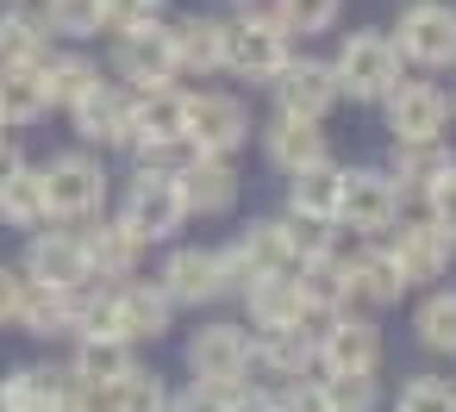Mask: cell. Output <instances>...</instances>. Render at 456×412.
<instances>
[{"instance_id": "ffe728a7", "label": "cell", "mask_w": 456, "mask_h": 412, "mask_svg": "<svg viewBox=\"0 0 456 412\" xmlns=\"http://www.w3.org/2000/svg\"><path fill=\"white\" fill-rule=\"evenodd\" d=\"M344 275H350V306H400L412 287L400 281V263H394V250L381 244V238H362L350 256H344Z\"/></svg>"}, {"instance_id": "5b68a950", "label": "cell", "mask_w": 456, "mask_h": 412, "mask_svg": "<svg viewBox=\"0 0 456 412\" xmlns=\"http://www.w3.org/2000/svg\"><path fill=\"white\" fill-rule=\"evenodd\" d=\"M144 250L151 244H169L182 225H188V213H182V188H175V175H157V169H138L132 182H126V194H119V213H113Z\"/></svg>"}, {"instance_id": "8fae6325", "label": "cell", "mask_w": 456, "mask_h": 412, "mask_svg": "<svg viewBox=\"0 0 456 412\" xmlns=\"http://www.w3.org/2000/svg\"><path fill=\"white\" fill-rule=\"evenodd\" d=\"M313 350H319V375H375L387 343H381V325L369 312H338L319 325Z\"/></svg>"}, {"instance_id": "7bdbcfd3", "label": "cell", "mask_w": 456, "mask_h": 412, "mask_svg": "<svg viewBox=\"0 0 456 412\" xmlns=\"http://www.w3.org/2000/svg\"><path fill=\"white\" fill-rule=\"evenodd\" d=\"M425 219H431L450 244H456V169H444V175L425 188Z\"/></svg>"}, {"instance_id": "d590c367", "label": "cell", "mask_w": 456, "mask_h": 412, "mask_svg": "<svg viewBox=\"0 0 456 412\" xmlns=\"http://www.w3.org/2000/svg\"><path fill=\"white\" fill-rule=\"evenodd\" d=\"M0 225H13V231L51 225V219H45V188H38V169H32V163H26L7 188H0Z\"/></svg>"}, {"instance_id": "7dc6e473", "label": "cell", "mask_w": 456, "mask_h": 412, "mask_svg": "<svg viewBox=\"0 0 456 412\" xmlns=\"http://www.w3.org/2000/svg\"><path fill=\"white\" fill-rule=\"evenodd\" d=\"M232 7H238V13H256V0H232Z\"/></svg>"}, {"instance_id": "2e32d148", "label": "cell", "mask_w": 456, "mask_h": 412, "mask_svg": "<svg viewBox=\"0 0 456 412\" xmlns=\"http://www.w3.org/2000/svg\"><path fill=\"white\" fill-rule=\"evenodd\" d=\"M113 69H119V82H132L138 94L169 88V82H175V44H169V26L157 20V26H144V32H126V38L113 44Z\"/></svg>"}, {"instance_id": "ee69618b", "label": "cell", "mask_w": 456, "mask_h": 412, "mask_svg": "<svg viewBox=\"0 0 456 412\" xmlns=\"http://www.w3.org/2000/svg\"><path fill=\"white\" fill-rule=\"evenodd\" d=\"M169 412H238V393H225V387H200V381H188L182 393H169Z\"/></svg>"}, {"instance_id": "7c38bea8", "label": "cell", "mask_w": 456, "mask_h": 412, "mask_svg": "<svg viewBox=\"0 0 456 412\" xmlns=\"http://www.w3.org/2000/svg\"><path fill=\"white\" fill-rule=\"evenodd\" d=\"M269 88H275V113H281V119H306V125H325L331 107L344 101L331 63H319V57H294Z\"/></svg>"}, {"instance_id": "4fadbf2b", "label": "cell", "mask_w": 456, "mask_h": 412, "mask_svg": "<svg viewBox=\"0 0 456 412\" xmlns=\"http://www.w3.org/2000/svg\"><path fill=\"white\" fill-rule=\"evenodd\" d=\"M381 107H387V132H394V144H444L450 94H444L437 82H400Z\"/></svg>"}, {"instance_id": "836d02e7", "label": "cell", "mask_w": 456, "mask_h": 412, "mask_svg": "<svg viewBox=\"0 0 456 412\" xmlns=\"http://www.w3.org/2000/svg\"><path fill=\"white\" fill-rule=\"evenodd\" d=\"M412 331H419L425 350L456 356V287H431V294L419 300V312H412Z\"/></svg>"}, {"instance_id": "d6986e66", "label": "cell", "mask_w": 456, "mask_h": 412, "mask_svg": "<svg viewBox=\"0 0 456 412\" xmlns=\"http://www.w3.org/2000/svg\"><path fill=\"white\" fill-rule=\"evenodd\" d=\"M188 144V94L182 88H157V94H132V157Z\"/></svg>"}, {"instance_id": "60d3db41", "label": "cell", "mask_w": 456, "mask_h": 412, "mask_svg": "<svg viewBox=\"0 0 456 412\" xmlns=\"http://www.w3.org/2000/svg\"><path fill=\"white\" fill-rule=\"evenodd\" d=\"M394 412H456V381H444V375H412V381H400Z\"/></svg>"}, {"instance_id": "4dcf8cb0", "label": "cell", "mask_w": 456, "mask_h": 412, "mask_svg": "<svg viewBox=\"0 0 456 412\" xmlns=\"http://www.w3.org/2000/svg\"><path fill=\"white\" fill-rule=\"evenodd\" d=\"M444 169H456L450 144H394V157H387V182L400 194H425Z\"/></svg>"}, {"instance_id": "ba28073f", "label": "cell", "mask_w": 456, "mask_h": 412, "mask_svg": "<svg viewBox=\"0 0 456 412\" xmlns=\"http://www.w3.org/2000/svg\"><path fill=\"white\" fill-rule=\"evenodd\" d=\"M13 269L26 275V287H51V294H82V287H94V281H88V263H82V244H76V231H63V225L26 231V256H20Z\"/></svg>"}, {"instance_id": "74e56055", "label": "cell", "mask_w": 456, "mask_h": 412, "mask_svg": "<svg viewBox=\"0 0 456 412\" xmlns=\"http://www.w3.org/2000/svg\"><path fill=\"white\" fill-rule=\"evenodd\" d=\"M325 412H381V381L375 375H319Z\"/></svg>"}, {"instance_id": "b9f144b4", "label": "cell", "mask_w": 456, "mask_h": 412, "mask_svg": "<svg viewBox=\"0 0 456 412\" xmlns=\"http://www.w3.org/2000/svg\"><path fill=\"white\" fill-rule=\"evenodd\" d=\"M163 20V0H101V32L126 38V32H144Z\"/></svg>"}, {"instance_id": "c3c4849f", "label": "cell", "mask_w": 456, "mask_h": 412, "mask_svg": "<svg viewBox=\"0 0 456 412\" xmlns=\"http://www.w3.org/2000/svg\"><path fill=\"white\" fill-rule=\"evenodd\" d=\"M450 107H456V101H450Z\"/></svg>"}, {"instance_id": "f1b7e54d", "label": "cell", "mask_w": 456, "mask_h": 412, "mask_svg": "<svg viewBox=\"0 0 456 412\" xmlns=\"http://www.w3.org/2000/svg\"><path fill=\"white\" fill-rule=\"evenodd\" d=\"M45 113H51V94H45V76L32 63L0 69V132L7 125H38Z\"/></svg>"}, {"instance_id": "277c9868", "label": "cell", "mask_w": 456, "mask_h": 412, "mask_svg": "<svg viewBox=\"0 0 456 412\" xmlns=\"http://www.w3.org/2000/svg\"><path fill=\"white\" fill-rule=\"evenodd\" d=\"M288 63H294V38H288L269 13H238V20H225L219 69H232L238 82H275Z\"/></svg>"}, {"instance_id": "52a82bcc", "label": "cell", "mask_w": 456, "mask_h": 412, "mask_svg": "<svg viewBox=\"0 0 456 412\" xmlns=\"http://www.w3.org/2000/svg\"><path fill=\"white\" fill-rule=\"evenodd\" d=\"M400 188L387 182V169H344L338 182V225L356 238H387L400 225Z\"/></svg>"}, {"instance_id": "ab89813d", "label": "cell", "mask_w": 456, "mask_h": 412, "mask_svg": "<svg viewBox=\"0 0 456 412\" xmlns=\"http://www.w3.org/2000/svg\"><path fill=\"white\" fill-rule=\"evenodd\" d=\"M45 32L63 38H101V0H45Z\"/></svg>"}, {"instance_id": "603a6c76", "label": "cell", "mask_w": 456, "mask_h": 412, "mask_svg": "<svg viewBox=\"0 0 456 412\" xmlns=\"http://www.w3.org/2000/svg\"><path fill=\"white\" fill-rule=\"evenodd\" d=\"M232 250H238V263H244L250 281H288V275L300 269V263H294V244H288V219H250ZM250 281H244V287H250Z\"/></svg>"}, {"instance_id": "ac0fdd59", "label": "cell", "mask_w": 456, "mask_h": 412, "mask_svg": "<svg viewBox=\"0 0 456 412\" xmlns=\"http://www.w3.org/2000/svg\"><path fill=\"white\" fill-rule=\"evenodd\" d=\"M76 244H82V263H88V281H132L138 269H144V244L119 225V219H88L82 231H76Z\"/></svg>"}, {"instance_id": "4316f807", "label": "cell", "mask_w": 456, "mask_h": 412, "mask_svg": "<svg viewBox=\"0 0 456 412\" xmlns=\"http://www.w3.org/2000/svg\"><path fill=\"white\" fill-rule=\"evenodd\" d=\"M169 44H175V76H219V51H225V20H182L169 26Z\"/></svg>"}, {"instance_id": "9c48e42d", "label": "cell", "mask_w": 456, "mask_h": 412, "mask_svg": "<svg viewBox=\"0 0 456 412\" xmlns=\"http://www.w3.org/2000/svg\"><path fill=\"white\" fill-rule=\"evenodd\" d=\"M188 375H194L200 387H225V393H238V387L250 381V331L232 325V319L200 325V331L188 337Z\"/></svg>"}, {"instance_id": "8992f818", "label": "cell", "mask_w": 456, "mask_h": 412, "mask_svg": "<svg viewBox=\"0 0 456 412\" xmlns=\"http://www.w3.org/2000/svg\"><path fill=\"white\" fill-rule=\"evenodd\" d=\"M394 32H400V38H394L400 63L456 69V7H450V0H406Z\"/></svg>"}, {"instance_id": "44dd1931", "label": "cell", "mask_w": 456, "mask_h": 412, "mask_svg": "<svg viewBox=\"0 0 456 412\" xmlns=\"http://www.w3.org/2000/svg\"><path fill=\"white\" fill-rule=\"evenodd\" d=\"M175 188H182V213H188V219H225V213L238 206V194H244L238 169L219 163V157H194V163L175 175Z\"/></svg>"}, {"instance_id": "5bb4252c", "label": "cell", "mask_w": 456, "mask_h": 412, "mask_svg": "<svg viewBox=\"0 0 456 412\" xmlns=\"http://www.w3.org/2000/svg\"><path fill=\"white\" fill-rule=\"evenodd\" d=\"M250 387H294V381H313L319 375V350H313V331L294 325V331H263L250 337Z\"/></svg>"}, {"instance_id": "8d00e7d4", "label": "cell", "mask_w": 456, "mask_h": 412, "mask_svg": "<svg viewBox=\"0 0 456 412\" xmlns=\"http://www.w3.org/2000/svg\"><path fill=\"white\" fill-rule=\"evenodd\" d=\"M107 412H169V387H163V375H151V368L138 362L126 381L107 387Z\"/></svg>"}, {"instance_id": "d4e9b609", "label": "cell", "mask_w": 456, "mask_h": 412, "mask_svg": "<svg viewBox=\"0 0 456 412\" xmlns=\"http://www.w3.org/2000/svg\"><path fill=\"white\" fill-rule=\"evenodd\" d=\"M69 368H57V362H20L7 381H0V406L7 412H63V400H69Z\"/></svg>"}, {"instance_id": "9a60e30c", "label": "cell", "mask_w": 456, "mask_h": 412, "mask_svg": "<svg viewBox=\"0 0 456 412\" xmlns=\"http://www.w3.org/2000/svg\"><path fill=\"white\" fill-rule=\"evenodd\" d=\"M387 250H394L406 287H431V281H444V275H450V256H456V244H450L425 213H419V219H400V225L387 231Z\"/></svg>"}, {"instance_id": "bcb514c9", "label": "cell", "mask_w": 456, "mask_h": 412, "mask_svg": "<svg viewBox=\"0 0 456 412\" xmlns=\"http://www.w3.org/2000/svg\"><path fill=\"white\" fill-rule=\"evenodd\" d=\"M26 169V157H20V144H7V138H0V188H7L13 175Z\"/></svg>"}, {"instance_id": "d6a6232c", "label": "cell", "mask_w": 456, "mask_h": 412, "mask_svg": "<svg viewBox=\"0 0 456 412\" xmlns=\"http://www.w3.org/2000/svg\"><path fill=\"white\" fill-rule=\"evenodd\" d=\"M51 57V32H45V20L38 13H26V7H7L0 13V69H13V63H45Z\"/></svg>"}, {"instance_id": "7402d4cb", "label": "cell", "mask_w": 456, "mask_h": 412, "mask_svg": "<svg viewBox=\"0 0 456 412\" xmlns=\"http://www.w3.org/2000/svg\"><path fill=\"white\" fill-rule=\"evenodd\" d=\"M113 306H119V337H126V343H157V337L175 325L169 294H163L157 281H144V275L119 281V287H113Z\"/></svg>"}, {"instance_id": "f35d334b", "label": "cell", "mask_w": 456, "mask_h": 412, "mask_svg": "<svg viewBox=\"0 0 456 412\" xmlns=\"http://www.w3.org/2000/svg\"><path fill=\"white\" fill-rule=\"evenodd\" d=\"M338 7H344V0H275V7H269V20L294 38H313V32H331L338 26Z\"/></svg>"}, {"instance_id": "cb8c5ba5", "label": "cell", "mask_w": 456, "mask_h": 412, "mask_svg": "<svg viewBox=\"0 0 456 412\" xmlns=\"http://www.w3.org/2000/svg\"><path fill=\"white\" fill-rule=\"evenodd\" d=\"M263 157L281 169V175H300V169H313V163H331V138H325V125H306V119H269L263 125Z\"/></svg>"}, {"instance_id": "e0dca14e", "label": "cell", "mask_w": 456, "mask_h": 412, "mask_svg": "<svg viewBox=\"0 0 456 412\" xmlns=\"http://www.w3.org/2000/svg\"><path fill=\"white\" fill-rule=\"evenodd\" d=\"M69 125L82 144H101V150H126L132 144V94L119 82H94L76 107H69Z\"/></svg>"}, {"instance_id": "484cf974", "label": "cell", "mask_w": 456, "mask_h": 412, "mask_svg": "<svg viewBox=\"0 0 456 412\" xmlns=\"http://www.w3.org/2000/svg\"><path fill=\"white\" fill-rule=\"evenodd\" d=\"M338 182H344V163H313V169L288 175V219L338 225Z\"/></svg>"}, {"instance_id": "3957f363", "label": "cell", "mask_w": 456, "mask_h": 412, "mask_svg": "<svg viewBox=\"0 0 456 412\" xmlns=\"http://www.w3.org/2000/svg\"><path fill=\"white\" fill-rule=\"evenodd\" d=\"M157 287L169 294L175 312H182V306L200 312V306L238 294V275H232L225 250H213V244H175V250L163 256V269H157Z\"/></svg>"}, {"instance_id": "f546056e", "label": "cell", "mask_w": 456, "mask_h": 412, "mask_svg": "<svg viewBox=\"0 0 456 412\" xmlns=\"http://www.w3.org/2000/svg\"><path fill=\"white\" fill-rule=\"evenodd\" d=\"M244 312H250V331H256V337H263V331H294V325H306V319H300L294 275H288V281H250V287H244Z\"/></svg>"}, {"instance_id": "6da1fadb", "label": "cell", "mask_w": 456, "mask_h": 412, "mask_svg": "<svg viewBox=\"0 0 456 412\" xmlns=\"http://www.w3.org/2000/svg\"><path fill=\"white\" fill-rule=\"evenodd\" d=\"M45 188V219L51 225H88L107 213V163L94 150H63L38 169Z\"/></svg>"}, {"instance_id": "83f0119b", "label": "cell", "mask_w": 456, "mask_h": 412, "mask_svg": "<svg viewBox=\"0 0 456 412\" xmlns=\"http://www.w3.org/2000/svg\"><path fill=\"white\" fill-rule=\"evenodd\" d=\"M132 368H138V356H132V343H119V337H82L76 356H69V381H82V387H94V393H107L113 381H126Z\"/></svg>"}, {"instance_id": "7a4b0ae2", "label": "cell", "mask_w": 456, "mask_h": 412, "mask_svg": "<svg viewBox=\"0 0 456 412\" xmlns=\"http://www.w3.org/2000/svg\"><path fill=\"white\" fill-rule=\"evenodd\" d=\"M331 76H338V94H350V101H387L406 82V63L387 32H350L331 57Z\"/></svg>"}, {"instance_id": "e575fe53", "label": "cell", "mask_w": 456, "mask_h": 412, "mask_svg": "<svg viewBox=\"0 0 456 412\" xmlns=\"http://www.w3.org/2000/svg\"><path fill=\"white\" fill-rule=\"evenodd\" d=\"M38 76H45V94H51V107H76L94 82H101V69L82 57V51H69V57H45L38 63Z\"/></svg>"}, {"instance_id": "30bf717a", "label": "cell", "mask_w": 456, "mask_h": 412, "mask_svg": "<svg viewBox=\"0 0 456 412\" xmlns=\"http://www.w3.org/2000/svg\"><path fill=\"white\" fill-rule=\"evenodd\" d=\"M188 144L194 157H219L232 163L244 144H250V107L238 94H188Z\"/></svg>"}, {"instance_id": "f6af8a7d", "label": "cell", "mask_w": 456, "mask_h": 412, "mask_svg": "<svg viewBox=\"0 0 456 412\" xmlns=\"http://www.w3.org/2000/svg\"><path fill=\"white\" fill-rule=\"evenodd\" d=\"M20 300H26V275L13 263H0V325L20 319Z\"/></svg>"}, {"instance_id": "1f68e13d", "label": "cell", "mask_w": 456, "mask_h": 412, "mask_svg": "<svg viewBox=\"0 0 456 412\" xmlns=\"http://www.w3.org/2000/svg\"><path fill=\"white\" fill-rule=\"evenodd\" d=\"M26 337H76V294H51V287H26L20 300V319H13Z\"/></svg>"}]
</instances>
